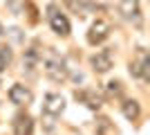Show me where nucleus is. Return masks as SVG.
I'll list each match as a JSON object with an SVG mask.
<instances>
[{
  "label": "nucleus",
  "mask_w": 150,
  "mask_h": 135,
  "mask_svg": "<svg viewBox=\"0 0 150 135\" xmlns=\"http://www.w3.org/2000/svg\"><path fill=\"white\" fill-rule=\"evenodd\" d=\"M9 101L16 104V106H29L34 101V92L25 84H13L9 88Z\"/></svg>",
  "instance_id": "7"
},
{
  "label": "nucleus",
  "mask_w": 150,
  "mask_h": 135,
  "mask_svg": "<svg viewBox=\"0 0 150 135\" xmlns=\"http://www.w3.org/2000/svg\"><path fill=\"white\" fill-rule=\"evenodd\" d=\"M94 129H96V135H117L114 131V124L108 119V117H99L96 124H94Z\"/></svg>",
  "instance_id": "12"
},
{
  "label": "nucleus",
  "mask_w": 150,
  "mask_h": 135,
  "mask_svg": "<svg viewBox=\"0 0 150 135\" xmlns=\"http://www.w3.org/2000/svg\"><path fill=\"white\" fill-rule=\"evenodd\" d=\"M43 70H45V74H47L52 81H56V84L67 81V77H69V68H67V63H65L61 56H56V54H52V56L45 59Z\"/></svg>",
  "instance_id": "2"
},
{
  "label": "nucleus",
  "mask_w": 150,
  "mask_h": 135,
  "mask_svg": "<svg viewBox=\"0 0 150 135\" xmlns=\"http://www.w3.org/2000/svg\"><path fill=\"white\" fill-rule=\"evenodd\" d=\"M119 11L125 20H130L132 25H137V27L144 25V11H141V2L139 0H119Z\"/></svg>",
  "instance_id": "3"
},
{
  "label": "nucleus",
  "mask_w": 150,
  "mask_h": 135,
  "mask_svg": "<svg viewBox=\"0 0 150 135\" xmlns=\"http://www.w3.org/2000/svg\"><path fill=\"white\" fill-rule=\"evenodd\" d=\"M65 2H67V7L76 14V16H85V14L92 9V5L85 2V0H65Z\"/></svg>",
  "instance_id": "13"
},
{
  "label": "nucleus",
  "mask_w": 150,
  "mask_h": 135,
  "mask_svg": "<svg viewBox=\"0 0 150 135\" xmlns=\"http://www.w3.org/2000/svg\"><path fill=\"white\" fill-rule=\"evenodd\" d=\"M105 92L110 97H119L121 92H123V84H121L119 79H114V81H108L105 84Z\"/></svg>",
  "instance_id": "16"
},
{
  "label": "nucleus",
  "mask_w": 150,
  "mask_h": 135,
  "mask_svg": "<svg viewBox=\"0 0 150 135\" xmlns=\"http://www.w3.org/2000/svg\"><path fill=\"white\" fill-rule=\"evenodd\" d=\"M23 65H25L29 72L36 70V65H38V52L36 47H29V50L25 52V59H23Z\"/></svg>",
  "instance_id": "14"
},
{
  "label": "nucleus",
  "mask_w": 150,
  "mask_h": 135,
  "mask_svg": "<svg viewBox=\"0 0 150 135\" xmlns=\"http://www.w3.org/2000/svg\"><path fill=\"white\" fill-rule=\"evenodd\" d=\"M11 129H13V135H34V117L27 110H20L13 115Z\"/></svg>",
  "instance_id": "6"
},
{
  "label": "nucleus",
  "mask_w": 150,
  "mask_h": 135,
  "mask_svg": "<svg viewBox=\"0 0 150 135\" xmlns=\"http://www.w3.org/2000/svg\"><path fill=\"white\" fill-rule=\"evenodd\" d=\"M47 23H50L52 32L56 34V36H61V39H67L69 32H72V25H69L67 16L61 11V7L54 5V2H50L47 5Z\"/></svg>",
  "instance_id": "1"
},
{
  "label": "nucleus",
  "mask_w": 150,
  "mask_h": 135,
  "mask_svg": "<svg viewBox=\"0 0 150 135\" xmlns=\"http://www.w3.org/2000/svg\"><path fill=\"white\" fill-rule=\"evenodd\" d=\"M74 97H76V101H81L83 106H88L90 110H99L101 106H103V97H101L96 90H90V88L76 90Z\"/></svg>",
  "instance_id": "10"
},
{
  "label": "nucleus",
  "mask_w": 150,
  "mask_h": 135,
  "mask_svg": "<svg viewBox=\"0 0 150 135\" xmlns=\"http://www.w3.org/2000/svg\"><path fill=\"white\" fill-rule=\"evenodd\" d=\"M121 113H123V117L128 122H137L139 115H141V106H139L137 99H125L121 104Z\"/></svg>",
  "instance_id": "11"
},
{
  "label": "nucleus",
  "mask_w": 150,
  "mask_h": 135,
  "mask_svg": "<svg viewBox=\"0 0 150 135\" xmlns=\"http://www.w3.org/2000/svg\"><path fill=\"white\" fill-rule=\"evenodd\" d=\"M63 110H65V99H63V95H58V92H47L43 99V113L50 117H58L63 115Z\"/></svg>",
  "instance_id": "5"
},
{
  "label": "nucleus",
  "mask_w": 150,
  "mask_h": 135,
  "mask_svg": "<svg viewBox=\"0 0 150 135\" xmlns=\"http://www.w3.org/2000/svg\"><path fill=\"white\" fill-rule=\"evenodd\" d=\"M2 34H5V27H2V23H0V36H2Z\"/></svg>",
  "instance_id": "17"
},
{
  "label": "nucleus",
  "mask_w": 150,
  "mask_h": 135,
  "mask_svg": "<svg viewBox=\"0 0 150 135\" xmlns=\"http://www.w3.org/2000/svg\"><path fill=\"white\" fill-rule=\"evenodd\" d=\"M110 32H112V27H110L108 20H94L88 29V43L90 45H101L110 36Z\"/></svg>",
  "instance_id": "4"
},
{
  "label": "nucleus",
  "mask_w": 150,
  "mask_h": 135,
  "mask_svg": "<svg viewBox=\"0 0 150 135\" xmlns=\"http://www.w3.org/2000/svg\"><path fill=\"white\" fill-rule=\"evenodd\" d=\"M130 72H132V77L144 79V81L150 79V63H148V52L146 50H139L137 59L130 63Z\"/></svg>",
  "instance_id": "8"
},
{
  "label": "nucleus",
  "mask_w": 150,
  "mask_h": 135,
  "mask_svg": "<svg viewBox=\"0 0 150 135\" xmlns=\"http://www.w3.org/2000/svg\"><path fill=\"white\" fill-rule=\"evenodd\" d=\"M9 63H11V50L0 43V72L5 70V68H9Z\"/></svg>",
  "instance_id": "15"
},
{
  "label": "nucleus",
  "mask_w": 150,
  "mask_h": 135,
  "mask_svg": "<svg viewBox=\"0 0 150 135\" xmlns=\"http://www.w3.org/2000/svg\"><path fill=\"white\" fill-rule=\"evenodd\" d=\"M90 65H92V70L96 72V74H105V72L112 70V65H114L112 54H110L108 50L96 52V54H92V56H90Z\"/></svg>",
  "instance_id": "9"
}]
</instances>
